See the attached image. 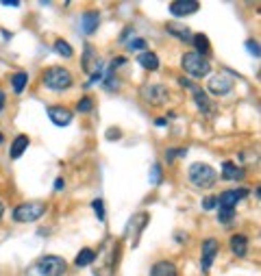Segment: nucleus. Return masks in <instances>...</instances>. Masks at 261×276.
<instances>
[{
  "label": "nucleus",
  "instance_id": "f257e3e1",
  "mask_svg": "<svg viewBox=\"0 0 261 276\" xmlns=\"http://www.w3.org/2000/svg\"><path fill=\"white\" fill-rule=\"evenodd\" d=\"M181 65L190 76L202 78L211 72V63H209L207 57H200L198 53H185L183 59H181Z\"/></svg>",
  "mask_w": 261,
  "mask_h": 276
},
{
  "label": "nucleus",
  "instance_id": "f03ea898",
  "mask_svg": "<svg viewBox=\"0 0 261 276\" xmlns=\"http://www.w3.org/2000/svg\"><path fill=\"white\" fill-rule=\"evenodd\" d=\"M46 205L44 202H22V205H18L16 209H13V220L20 222V224H28V222H37L39 217L46 213Z\"/></svg>",
  "mask_w": 261,
  "mask_h": 276
},
{
  "label": "nucleus",
  "instance_id": "7ed1b4c3",
  "mask_svg": "<svg viewBox=\"0 0 261 276\" xmlns=\"http://www.w3.org/2000/svg\"><path fill=\"white\" fill-rule=\"evenodd\" d=\"M72 74L65 68H50L44 72V85L53 91H65L72 87Z\"/></svg>",
  "mask_w": 261,
  "mask_h": 276
},
{
  "label": "nucleus",
  "instance_id": "20e7f679",
  "mask_svg": "<svg viewBox=\"0 0 261 276\" xmlns=\"http://www.w3.org/2000/svg\"><path fill=\"white\" fill-rule=\"evenodd\" d=\"M187 174H190L192 185H196V187H211L215 183V176H218L215 170L207 163H192Z\"/></svg>",
  "mask_w": 261,
  "mask_h": 276
},
{
  "label": "nucleus",
  "instance_id": "39448f33",
  "mask_svg": "<svg viewBox=\"0 0 261 276\" xmlns=\"http://www.w3.org/2000/svg\"><path fill=\"white\" fill-rule=\"evenodd\" d=\"M140 94H142L144 103H148L152 107H161V105H165V100H168V89H165L163 85H159V83L144 85L140 89Z\"/></svg>",
  "mask_w": 261,
  "mask_h": 276
},
{
  "label": "nucleus",
  "instance_id": "423d86ee",
  "mask_svg": "<svg viewBox=\"0 0 261 276\" xmlns=\"http://www.w3.org/2000/svg\"><path fill=\"white\" fill-rule=\"evenodd\" d=\"M37 270L41 276H61L65 272V261L57 255H46L39 259Z\"/></svg>",
  "mask_w": 261,
  "mask_h": 276
},
{
  "label": "nucleus",
  "instance_id": "0eeeda50",
  "mask_svg": "<svg viewBox=\"0 0 261 276\" xmlns=\"http://www.w3.org/2000/svg\"><path fill=\"white\" fill-rule=\"evenodd\" d=\"M235 85V78L231 72H220V74H215L211 81H209V91L213 94V96H227V94L233 89Z\"/></svg>",
  "mask_w": 261,
  "mask_h": 276
},
{
  "label": "nucleus",
  "instance_id": "6e6552de",
  "mask_svg": "<svg viewBox=\"0 0 261 276\" xmlns=\"http://www.w3.org/2000/svg\"><path fill=\"white\" fill-rule=\"evenodd\" d=\"M148 220H150V215L144 213V211H142V213H135V215L128 220L126 233L130 235V239H133V242H130V246H137V244H140V235H142V231L148 226Z\"/></svg>",
  "mask_w": 261,
  "mask_h": 276
},
{
  "label": "nucleus",
  "instance_id": "1a4fd4ad",
  "mask_svg": "<svg viewBox=\"0 0 261 276\" xmlns=\"http://www.w3.org/2000/svg\"><path fill=\"white\" fill-rule=\"evenodd\" d=\"M218 250H220V244H218V239H205L202 242V259H200V267L202 272H209V267H211V263L215 261L218 257Z\"/></svg>",
  "mask_w": 261,
  "mask_h": 276
},
{
  "label": "nucleus",
  "instance_id": "9d476101",
  "mask_svg": "<svg viewBox=\"0 0 261 276\" xmlns=\"http://www.w3.org/2000/svg\"><path fill=\"white\" fill-rule=\"evenodd\" d=\"M190 89H192V94H194L196 107H198L200 111L207 115V118H213V115H215V111H218V107H215V103H213V100H209V96H207V94L200 89V87H194V85H192Z\"/></svg>",
  "mask_w": 261,
  "mask_h": 276
},
{
  "label": "nucleus",
  "instance_id": "9b49d317",
  "mask_svg": "<svg viewBox=\"0 0 261 276\" xmlns=\"http://www.w3.org/2000/svg\"><path fill=\"white\" fill-rule=\"evenodd\" d=\"M198 9H200V3H196V0H177V3L170 5V13L174 18L194 16V13H198Z\"/></svg>",
  "mask_w": 261,
  "mask_h": 276
},
{
  "label": "nucleus",
  "instance_id": "f8f14e48",
  "mask_svg": "<svg viewBox=\"0 0 261 276\" xmlns=\"http://www.w3.org/2000/svg\"><path fill=\"white\" fill-rule=\"evenodd\" d=\"M246 196H248V190H227L218 196V205H220V209H235L237 202Z\"/></svg>",
  "mask_w": 261,
  "mask_h": 276
},
{
  "label": "nucleus",
  "instance_id": "ddd939ff",
  "mask_svg": "<svg viewBox=\"0 0 261 276\" xmlns=\"http://www.w3.org/2000/svg\"><path fill=\"white\" fill-rule=\"evenodd\" d=\"M48 118L55 126H68L72 122V111L65 107H48Z\"/></svg>",
  "mask_w": 261,
  "mask_h": 276
},
{
  "label": "nucleus",
  "instance_id": "4468645a",
  "mask_svg": "<svg viewBox=\"0 0 261 276\" xmlns=\"http://www.w3.org/2000/svg\"><path fill=\"white\" fill-rule=\"evenodd\" d=\"M98 24H100L98 11H85V13H83V18H81V28H83L85 35H94V33H96Z\"/></svg>",
  "mask_w": 261,
  "mask_h": 276
},
{
  "label": "nucleus",
  "instance_id": "2eb2a0df",
  "mask_svg": "<svg viewBox=\"0 0 261 276\" xmlns=\"http://www.w3.org/2000/svg\"><path fill=\"white\" fill-rule=\"evenodd\" d=\"M179 270L172 261H157L155 265L150 267V276H177Z\"/></svg>",
  "mask_w": 261,
  "mask_h": 276
},
{
  "label": "nucleus",
  "instance_id": "dca6fc26",
  "mask_svg": "<svg viewBox=\"0 0 261 276\" xmlns=\"http://www.w3.org/2000/svg\"><path fill=\"white\" fill-rule=\"evenodd\" d=\"M246 176V172L239 168V165H235L233 161H224L222 163V178L227 180H242Z\"/></svg>",
  "mask_w": 261,
  "mask_h": 276
},
{
  "label": "nucleus",
  "instance_id": "f3484780",
  "mask_svg": "<svg viewBox=\"0 0 261 276\" xmlns=\"http://www.w3.org/2000/svg\"><path fill=\"white\" fill-rule=\"evenodd\" d=\"M137 63H140L144 70H150V72L159 70V57L152 53V50H144V53H140V57H137Z\"/></svg>",
  "mask_w": 261,
  "mask_h": 276
},
{
  "label": "nucleus",
  "instance_id": "a211bd4d",
  "mask_svg": "<svg viewBox=\"0 0 261 276\" xmlns=\"http://www.w3.org/2000/svg\"><path fill=\"white\" fill-rule=\"evenodd\" d=\"M231 250L235 252V257H246V252H248V237L246 235H233L231 237Z\"/></svg>",
  "mask_w": 261,
  "mask_h": 276
},
{
  "label": "nucleus",
  "instance_id": "6ab92c4d",
  "mask_svg": "<svg viewBox=\"0 0 261 276\" xmlns=\"http://www.w3.org/2000/svg\"><path fill=\"white\" fill-rule=\"evenodd\" d=\"M165 31H168L170 35H174V37L183 39V41H192V37H194V35L190 33V28H187V26L174 24V22H168V24H165Z\"/></svg>",
  "mask_w": 261,
  "mask_h": 276
},
{
  "label": "nucleus",
  "instance_id": "aec40b11",
  "mask_svg": "<svg viewBox=\"0 0 261 276\" xmlns=\"http://www.w3.org/2000/svg\"><path fill=\"white\" fill-rule=\"evenodd\" d=\"M28 144H31V140H28L26 135H18L16 140H13V144H11V159H20L26 152Z\"/></svg>",
  "mask_w": 261,
  "mask_h": 276
},
{
  "label": "nucleus",
  "instance_id": "412c9836",
  "mask_svg": "<svg viewBox=\"0 0 261 276\" xmlns=\"http://www.w3.org/2000/svg\"><path fill=\"white\" fill-rule=\"evenodd\" d=\"M94 261H96V252H94L92 248H83V250L76 255L74 263H76V267H87V265H92Z\"/></svg>",
  "mask_w": 261,
  "mask_h": 276
},
{
  "label": "nucleus",
  "instance_id": "4be33fe9",
  "mask_svg": "<svg viewBox=\"0 0 261 276\" xmlns=\"http://www.w3.org/2000/svg\"><path fill=\"white\" fill-rule=\"evenodd\" d=\"M192 41H194V46L198 48V50H196V53H198L200 57H205V55H209V53H211V46H209V39H207V35L198 33V35H194V37H192Z\"/></svg>",
  "mask_w": 261,
  "mask_h": 276
},
{
  "label": "nucleus",
  "instance_id": "5701e85b",
  "mask_svg": "<svg viewBox=\"0 0 261 276\" xmlns=\"http://www.w3.org/2000/svg\"><path fill=\"white\" fill-rule=\"evenodd\" d=\"M26 83H28V74H26V72H16V74L11 76V87H13V91H16V94L24 91Z\"/></svg>",
  "mask_w": 261,
  "mask_h": 276
},
{
  "label": "nucleus",
  "instance_id": "b1692460",
  "mask_svg": "<svg viewBox=\"0 0 261 276\" xmlns=\"http://www.w3.org/2000/svg\"><path fill=\"white\" fill-rule=\"evenodd\" d=\"M55 50L59 53L61 57H65V59H70V57H74V50H72V46L65 39H57L55 41Z\"/></svg>",
  "mask_w": 261,
  "mask_h": 276
},
{
  "label": "nucleus",
  "instance_id": "393cba45",
  "mask_svg": "<svg viewBox=\"0 0 261 276\" xmlns=\"http://www.w3.org/2000/svg\"><path fill=\"white\" fill-rule=\"evenodd\" d=\"M218 220L222 224H231L235 220V209H218Z\"/></svg>",
  "mask_w": 261,
  "mask_h": 276
},
{
  "label": "nucleus",
  "instance_id": "a878e982",
  "mask_svg": "<svg viewBox=\"0 0 261 276\" xmlns=\"http://www.w3.org/2000/svg\"><path fill=\"white\" fill-rule=\"evenodd\" d=\"M92 109H94V100L90 96H85V98L78 100V105H76V111L78 113H90Z\"/></svg>",
  "mask_w": 261,
  "mask_h": 276
},
{
  "label": "nucleus",
  "instance_id": "bb28decb",
  "mask_svg": "<svg viewBox=\"0 0 261 276\" xmlns=\"http://www.w3.org/2000/svg\"><path fill=\"white\" fill-rule=\"evenodd\" d=\"M92 209H94V213L98 215V220L105 222V217H107V215H105V202L100 200V198H96V200L92 202Z\"/></svg>",
  "mask_w": 261,
  "mask_h": 276
},
{
  "label": "nucleus",
  "instance_id": "cd10ccee",
  "mask_svg": "<svg viewBox=\"0 0 261 276\" xmlns=\"http://www.w3.org/2000/svg\"><path fill=\"white\" fill-rule=\"evenodd\" d=\"M150 183H152V185H159V183H161V165H159V163H155V165L150 168Z\"/></svg>",
  "mask_w": 261,
  "mask_h": 276
},
{
  "label": "nucleus",
  "instance_id": "c85d7f7f",
  "mask_svg": "<svg viewBox=\"0 0 261 276\" xmlns=\"http://www.w3.org/2000/svg\"><path fill=\"white\" fill-rule=\"evenodd\" d=\"M144 48H148V43L144 37H133L128 41V50H144Z\"/></svg>",
  "mask_w": 261,
  "mask_h": 276
},
{
  "label": "nucleus",
  "instance_id": "c756f323",
  "mask_svg": "<svg viewBox=\"0 0 261 276\" xmlns=\"http://www.w3.org/2000/svg\"><path fill=\"white\" fill-rule=\"evenodd\" d=\"M215 207H218V196H207V198L202 200V209H205V211H211Z\"/></svg>",
  "mask_w": 261,
  "mask_h": 276
},
{
  "label": "nucleus",
  "instance_id": "7c9ffc66",
  "mask_svg": "<svg viewBox=\"0 0 261 276\" xmlns=\"http://www.w3.org/2000/svg\"><path fill=\"white\" fill-rule=\"evenodd\" d=\"M246 48H248V53H250L252 57H257V59H259V43H257L255 39H248V41H246Z\"/></svg>",
  "mask_w": 261,
  "mask_h": 276
},
{
  "label": "nucleus",
  "instance_id": "2f4dec72",
  "mask_svg": "<svg viewBox=\"0 0 261 276\" xmlns=\"http://www.w3.org/2000/svg\"><path fill=\"white\" fill-rule=\"evenodd\" d=\"M107 140H120V130L118 128H111L107 133Z\"/></svg>",
  "mask_w": 261,
  "mask_h": 276
},
{
  "label": "nucleus",
  "instance_id": "473e14b6",
  "mask_svg": "<svg viewBox=\"0 0 261 276\" xmlns=\"http://www.w3.org/2000/svg\"><path fill=\"white\" fill-rule=\"evenodd\" d=\"M63 187H65V180H63V178H57V180H55V190H57V192H61Z\"/></svg>",
  "mask_w": 261,
  "mask_h": 276
},
{
  "label": "nucleus",
  "instance_id": "72a5a7b5",
  "mask_svg": "<svg viewBox=\"0 0 261 276\" xmlns=\"http://www.w3.org/2000/svg\"><path fill=\"white\" fill-rule=\"evenodd\" d=\"M3 7H20V3H18V0H5Z\"/></svg>",
  "mask_w": 261,
  "mask_h": 276
},
{
  "label": "nucleus",
  "instance_id": "f704fd0d",
  "mask_svg": "<svg viewBox=\"0 0 261 276\" xmlns=\"http://www.w3.org/2000/svg\"><path fill=\"white\" fill-rule=\"evenodd\" d=\"M3 109H5V91L0 89V111H3Z\"/></svg>",
  "mask_w": 261,
  "mask_h": 276
},
{
  "label": "nucleus",
  "instance_id": "c9c22d12",
  "mask_svg": "<svg viewBox=\"0 0 261 276\" xmlns=\"http://www.w3.org/2000/svg\"><path fill=\"white\" fill-rule=\"evenodd\" d=\"M165 124H168V120H163V118L157 120V126H165Z\"/></svg>",
  "mask_w": 261,
  "mask_h": 276
},
{
  "label": "nucleus",
  "instance_id": "e433bc0d",
  "mask_svg": "<svg viewBox=\"0 0 261 276\" xmlns=\"http://www.w3.org/2000/svg\"><path fill=\"white\" fill-rule=\"evenodd\" d=\"M3 213H5V205H3V200H0V217H3Z\"/></svg>",
  "mask_w": 261,
  "mask_h": 276
},
{
  "label": "nucleus",
  "instance_id": "4c0bfd02",
  "mask_svg": "<svg viewBox=\"0 0 261 276\" xmlns=\"http://www.w3.org/2000/svg\"><path fill=\"white\" fill-rule=\"evenodd\" d=\"M5 142V137H3V133H0V144H3Z\"/></svg>",
  "mask_w": 261,
  "mask_h": 276
}]
</instances>
